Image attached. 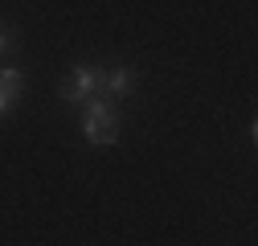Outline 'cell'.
<instances>
[{"instance_id":"3957f363","label":"cell","mask_w":258,"mask_h":246,"mask_svg":"<svg viewBox=\"0 0 258 246\" xmlns=\"http://www.w3.org/2000/svg\"><path fill=\"white\" fill-rule=\"evenodd\" d=\"M21 86H25V74L17 66H5L0 70V115L13 111V103L21 99Z\"/></svg>"},{"instance_id":"6da1fadb","label":"cell","mask_w":258,"mask_h":246,"mask_svg":"<svg viewBox=\"0 0 258 246\" xmlns=\"http://www.w3.org/2000/svg\"><path fill=\"white\" fill-rule=\"evenodd\" d=\"M82 132H86V140H90V144H99V148L119 140V111H115V103H111L107 95H94V99L86 103Z\"/></svg>"},{"instance_id":"5b68a950","label":"cell","mask_w":258,"mask_h":246,"mask_svg":"<svg viewBox=\"0 0 258 246\" xmlns=\"http://www.w3.org/2000/svg\"><path fill=\"white\" fill-rule=\"evenodd\" d=\"M9 41H13V37L5 33V29H0V49H9Z\"/></svg>"},{"instance_id":"7a4b0ae2","label":"cell","mask_w":258,"mask_h":246,"mask_svg":"<svg viewBox=\"0 0 258 246\" xmlns=\"http://www.w3.org/2000/svg\"><path fill=\"white\" fill-rule=\"evenodd\" d=\"M94 90H103V74L94 70V66H78L70 78H61L57 95L66 99V103H90V99H94Z\"/></svg>"},{"instance_id":"277c9868","label":"cell","mask_w":258,"mask_h":246,"mask_svg":"<svg viewBox=\"0 0 258 246\" xmlns=\"http://www.w3.org/2000/svg\"><path fill=\"white\" fill-rule=\"evenodd\" d=\"M103 86H107V99L115 103V99H123V95H132L136 74H132V70H111V74L103 78Z\"/></svg>"}]
</instances>
